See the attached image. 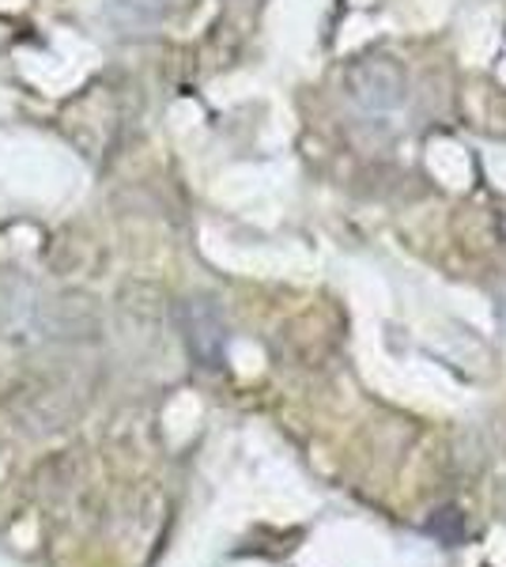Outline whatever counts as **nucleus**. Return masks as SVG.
Instances as JSON below:
<instances>
[{"label":"nucleus","instance_id":"7ed1b4c3","mask_svg":"<svg viewBox=\"0 0 506 567\" xmlns=\"http://www.w3.org/2000/svg\"><path fill=\"white\" fill-rule=\"evenodd\" d=\"M106 8L125 31H144L163 16V0H106Z\"/></svg>","mask_w":506,"mask_h":567},{"label":"nucleus","instance_id":"f257e3e1","mask_svg":"<svg viewBox=\"0 0 506 567\" xmlns=\"http://www.w3.org/2000/svg\"><path fill=\"white\" fill-rule=\"evenodd\" d=\"M344 91L359 110H366V114H385V110H397L404 103V76L393 61L366 58L348 69Z\"/></svg>","mask_w":506,"mask_h":567},{"label":"nucleus","instance_id":"f03ea898","mask_svg":"<svg viewBox=\"0 0 506 567\" xmlns=\"http://www.w3.org/2000/svg\"><path fill=\"white\" fill-rule=\"evenodd\" d=\"M186 337L189 349L205 368H219L224 363V318L208 299H189L186 303Z\"/></svg>","mask_w":506,"mask_h":567}]
</instances>
